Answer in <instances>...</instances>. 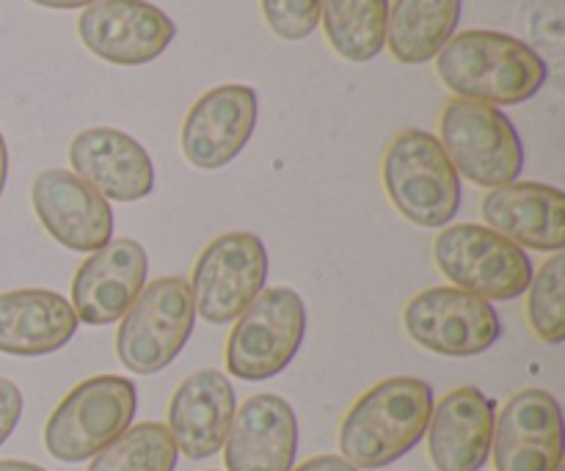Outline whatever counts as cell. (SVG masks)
I'll list each match as a JSON object with an SVG mask.
<instances>
[{"mask_svg":"<svg viewBox=\"0 0 565 471\" xmlns=\"http://www.w3.org/2000/svg\"><path fill=\"white\" fill-rule=\"evenodd\" d=\"M497 403L478 386H461L439 400L428 422V456L436 471H480L491 456Z\"/></svg>","mask_w":565,"mask_h":471,"instance_id":"cell-19","label":"cell"},{"mask_svg":"<svg viewBox=\"0 0 565 471\" xmlns=\"http://www.w3.org/2000/svg\"><path fill=\"white\" fill-rule=\"evenodd\" d=\"M136 406V384L121 375L83 381L50 414L44 447L61 463L92 461L130 428Z\"/></svg>","mask_w":565,"mask_h":471,"instance_id":"cell-4","label":"cell"},{"mask_svg":"<svg viewBox=\"0 0 565 471\" xmlns=\"http://www.w3.org/2000/svg\"><path fill=\"white\" fill-rule=\"evenodd\" d=\"M480 215L497 235L519 248L561 254L565 248V193L544 182H508L491 188Z\"/></svg>","mask_w":565,"mask_h":471,"instance_id":"cell-20","label":"cell"},{"mask_svg":"<svg viewBox=\"0 0 565 471\" xmlns=\"http://www.w3.org/2000/svg\"><path fill=\"white\" fill-rule=\"evenodd\" d=\"M0 471H47L28 461H0Z\"/></svg>","mask_w":565,"mask_h":471,"instance_id":"cell-31","label":"cell"},{"mask_svg":"<svg viewBox=\"0 0 565 471\" xmlns=\"http://www.w3.org/2000/svg\"><path fill=\"white\" fill-rule=\"evenodd\" d=\"M22 392L14 381L0 378V447L9 441V436L14 433L17 425L22 417Z\"/></svg>","mask_w":565,"mask_h":471,"instance_id":"cell-27","label":"cell"},{"mask_svg":"<svg viewBox=\"0 0 565 471\" xmlns=\"http://www.w3.org/2000/svg\"><path fill=\"white\" fill-rule=\"evenodd\" d=\"M177 450L169 428L160 422H143L127 428L114 445L94 456L88 471H174Z\"/></svg>","mask_w":565,"mask_h":471,"instance_id":"cell-24","label":"cell"},{"mask_svg":"<svg viewBox=\"0 0 565 471\" xmlns=\"http://www.w3.org/2000/svg\"><path fill=\"white\" fill-rule=\"evenodd\" d=\"M557 471H565V469H563V467H561V469H557Z\"/></svg>","mask_w":565,"mask_h":471,"instance_id":"cell-32","label":"cell"},{"mask_svg":"<svg viewBox=\"0 0 565 471\" xmlns=\"http://www.w3.org/2000/svg\"><path fill=\"white\" fill-rule=\"evenodd\" d=\"M70 163L81 180L114 202H141L154 191L147 149L116 127H88L72 138Z\"/></svg>","mask_w":565,"mask_h":471,"instance_id":"cell-16","label":"cell"},{"mask_svg":"<svg viewBox=\"0 0 565 471\" xmlns=\"http://www.w3.org/2000/svg\"><path fill=\"white\" fill-rule=\"evenodd\" d=\"M384 188L397 213L423 229H441L461 210V176L434 132L412 127L384 154Z\"/></svg>","mask_w":565,"mask_h":471,"instance_id":"cell-3","label":"cell"},{"mask_svg":"<svg viewBox=\"0 0 565 471\" xmlns=\"http://www.w3.org/2000/svg\"><path fill=\"white\" fill-rule=\"evenodd\" d=\"M207 471H215V469H207Z\"/></svg>","mask_w":565,"mask_h":471,"instance_id":"cell-33","label":"cell"},{"mask_svg":"<svg viewBox=\"0 0 565 471\" xmlns=\"http://www.w3.org/2000/svg\"><path fill=\"white\" fill-rule=\"evenodd\" d=\"M497 471H557L563 467V411L544 389H522L502 406L491 439Z\"/></svg>","mask_w":565,"mask_h":471,"instance_id":"cell-14","label":"cell"},{"mask_svg":"<svg viewBox=\"0 0 565 471\" xmlns=\"http://www.w3.org/2000/svg\"><path fill=\"white\" fill-rule=\"evenodd\" d=\"M270 31L287 42L312 36L320 25L323 0H259Z\"/></svg>","mask_w":565,"mask_h":471,"instance_id":"cell-26","label":"cell"},{"mask_svg":"<svg viewBox=\"0 0 565 471\" xmlns=\"http://www.w3.org/2000/svg\"><path fill=\"white\" fill-rule=\"evenodd\" d=\"M119 323V362L136 375L163 373L188 345L196 325L191 285L180 276L149 281Z\"/></svg>","mask_w":565,"mask_h":471,"instance_id":"cell-5","label":"cell"},{"mask_svg":"<svg viewBox=\"0 0 565 471\" xmlns=\"http://www.w3.org/2000/svg\"><path fill=\"white\" fill-rule=\"evenodd\" d=\"M31 3L42 6V9H58V11H72V9H88V6L99 3V0H31Z\"/></svg>","mask_w":565,"mask_h":471,"instance_id":"cell-29","label":"cell"},{"mask_svg":"<svg viewBox=\"0 0 565 471\" xmlns=\"http://www.w3.org/2000/svg\"><path fill=\"white\" fill-rule=\"evenodd\" d=\"M320 20L337 55L367 64L386 47L390 0H323Z\"/></svg>","mask_w":565,"mask_h":471,"instance_id":"cell-23","label":"cell"},{"mask_svg":"<svg viewBox=\"0 0 565 471\" xmlns=\"http://www.w3.org/2000/svg\"><path fill=\"white\" fill-rule=\"evenodd\" d=\"M436 72L456 97L472 103L522 105L550 77L544 55L522 39L500 31H461L436 55Z\"/></svg>","mask_w":565,"mask_h":471,"instance_id":"cell-1","label":"cell"},{"mask_svg":"<svg viewBox=\"0 0 565 471\" xmlns=\"http://www.w3.org/2000/svg\"><path fill=\"white\" fill-rule=\"evenodd\" d=\"M565 254H555L539 274H533L527 292V320L535 336L546 345L565 342Z\"/></svg>","mask_w":565,"mask_h":471,"instance_id":"cell-25","label":"cell"},{"mask_svg":"<svg viewBox=\"0 0 565 471\" xmlns=\"http://www.w3.org/2000/svg\"><path fill=\"white\" fill-rule=\"evenodd\" d=\"M147 248L132 237L110 240L88 254L72 279V309L86 325H114L147 287Z\"/></svg>","mask_w":565,"mask_h":471,"instance_id":"cell-15","label":"cell"},{"mask_svg":"<svg viewBox=\"0 0 565 471\" xmlns=\"http://www.w3.org/2000/svg\"><path fill=\"white\" fill-rule=\"evenodd\" d=\"M237 397L230 378L218 370H199L177 386L169 403V433L177 450L191 461H207L224 450Z\"/></svg>","mask_w":565,"mask_h":471,"instance_id":"cell-17","label":"cell"},{"mask_svg":"<svg viewBox=\"0 0 565 471\" xmlns=\"http://www.w3.org/2000/svg\"><path fill=\"white\" fill-rule=\"evenodd\" d=\"M307 334V303L292 287H268L235 320L226 340V370L241 381L285 373Z\"/></svg>","mask_w":565,"mask_h":471,"instance_id":"cell-7","label":"cell"},{"mask_svg":"<svg viewBox=\"0 0 565 471\" xmlns=\"http://www.w3.org/2000/svg\"><path fill=\"white\" fill-rule=\"evenodd\" d=\"M33 213L58 246L94 254L114 237V210L103 193L66 169H47L33 180Z\"/></svg>","mask_w":565,"mask_h":471,"instance_id":"cell-13","label":"cell"},{"mask_svg":"<svg viewBox=\"0 0 565 471\" xmlns=\"http://www.w3.org/2000/svg\"><path fill=\"white\" fill-rule=\"evenodd\" d=\"M298 452V417L279 395H254L232 419L224 441L226 471H290Z\"/></svg>","mask_w":565,"mask_h":471,"instance_id":"cell-18","label":"cell"},{"mask_svg":"<svg viewBox=\"0 0 565 471\" xmlns=\"http://www.w3.org/2000/svg\"><path fill=\"white\" fill-rule=\"evenodd\" d=\"M406 334L439 356L472 358L491 351L502 336L500 312L486 298L458 287H428L403 309Z\"/></svg>","mask_w":565,"mask_h":471,"instance_id":"cell-10","label":"cell"},{"mask_svg":"<svg viewBox=\"0 0 565 471\" xmlns=\"http://www.w3.org/2000/svg\"><path fill=\"white\" fill-rule=\"evenodd\" d=\"M434 414V389L423 378H390L364 392L340 428V450L356 469H384L423 441Z\"/></svg>","mask_w":565,"mask_h":471,"instance_id":"cell-2","label":"cell"},{"mask_svg":"<svg viewBox=\"0 0 565 471\" xmlns=\"http://www.w3.org/2000/svg\"><path fill=\"white\" fill-rule=\"evenodd\" d=\"M268 251L252 232H226L204 246L193 265L191 298L196 314L213 325H230L265 290Z\"/></svg>","mask_w":565,"mask_h":471,"instance_id":"cell-9","label":"cell"},{"mask_svg":"<svg viewBox=\"0 0 565 471\" xmlns=\"http://www.w3.org/2000/svg\"><path fill=\"white\" fill-rule=\"evenodd\" d=\"M463 0H395L386 22V44L401 64L434 61L456 36Z\"/></svg>","mask_w":565,"mask_h":471,"instance_id":"cell-22","label":"cell"},{"mask_svg":"<svg viewBox=\"0 0 565 471\" xmlns=\"http://www.w3.org/2000/svg\"><path fill=\"white\" fill-rule=\"evenodd\" d=\"M77 36L108 64L143 66L169 50L177 25L149 0H99L83 9Z\"/></svg>","mask_w":565,"mask_h":471,"instance_id":"cell-11","label":"cell"},{"mask_svg":"<svg viewBox=\"0 0 565 471\" xmlns=\"http://www.w3.org/2000/svg\"><path fill=\"white\" fill-rule=\"evenodd\" d=\"M77 314L64 296L53 290L0 292V353L6 356H50L77 331Z\"/></svg>","mask_w":565,"mask_h":471,"instance_id":"cell-21","label":"cell"},{"mask_svg":"<svg viewBox=\"0 0 565 471\" xmlns=\"http://www.w3.org/2000/svg\"><path fill=\"white\" fill-rule=\"evenodd\" d=\"M439 141L458 176L480 188L516 182L524 169V147L513 121L494 105L450 99L441 110Z\"/></svg>","mask_w":565,"mask_h":471,"instance_id":"cell-6","label":"cell"},{"mask_svg":"<svg viewBox=\"0 0 565 471\" xmlns=\"http://www.w3.org/2000/svg\"><path fill=\"white\" fill-rule=\"evenodd\" d=\"M434 259L452 287L486 301H516L533 281L527 251L483 224L445 226Z\"/></svg>","mask_w":565,"mask_h":471,"instance_id":"cell-8","label":"cell"},{"mask_svg":"<svg viewBox=\"0 0 565 471\" xmlns=\"http://www.w3.org/2000/svg\"><path fill=\"white\" fill-rule=\"evenodd\" d=\"M257 119L259 97L252 86L224 83L210 88L182 121V154L196 169H224L252 141Z\"/></svg>","mask_w":565,"mask_h":471,"instance_id":"cell-12","label":"cell"},{"mask_svg":"<svg viewBox=\"0 0 565 471\" xmlns=\"http://www.w3.org/2000/svg\"><path fill=\"white\" fill-rule=\"evenodd\" d=\"M290 471H359L353 463H348L342 456H320V458H309L307 463H301L298 469Z\"/></svg>","mask_w":565,"mask_h":471,"instance_id":"cell-28","label":"cell"},{"mask_svg":"<svg viewBox=\"0 0 565 471\" xmlns=\"http://www.w3.org/2000/svg\"><path fill=\"white\" fill-rule=\"evenodd\" d=\"M6 180H9V147H6L3 132H0V196L6 191Z\"/></svg>","mask_w":565,"mask_h":471,"instance_id":"cell-30","label":"cell"}]
</instances>
